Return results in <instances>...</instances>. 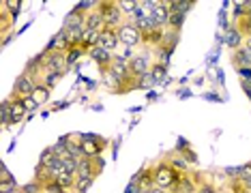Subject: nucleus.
Here are the masks:
<instances>
[{
    "instance_id": "1",
    "label": "nucleus",
    "mask_w": 251,
    "mask_h": 193,
    "mask_svg": "<svg viewBox=\"0 0 251 193\" xmlns=\"http://www.w3.org/2000/svg\"><path fill=\"white\" fill-rule=\"evenodd\" d=\"M152 176H155V187H159V189L170 193V189L178 183L182 174L163 157V159H159L155 166H152Z\"/></svg>"
},
{
    "instance_id": "2",
    "label": "nucleus",
    "mask_w": 251,
    "mask_h": 193,
    "mask_svg": "<svg viewBox=\"0 0 251 193\" xmlns=\"http://www.w3.org/2000/svg\"><path fill=\"white\" fill-rule=\"evenodd\" d=\"M99 13L103 15V24H105V28H110V30H118V28L127 22L121 7H118V2H112V0L99 2Z\"/></svg>"
},
{
    "instance_id": "3",
    "label": "nucleus",
    "mask_w": 251,
    "mask_h": 193,
    "mask_svg": "<svg viewBox=\"0 0 251 193\" xmlns=\"http://www.w3.org/2000/svg\"><path fill=\"white\" fill-rule=\"evenodd\" d=\"M152 65H155L152 49L142 48L140 52H135L133 58L129 60V71H131V75H133V77H140V75H146V73H151Z\"/></svg>"
},
{
    "instance_id": "4",
    "label": "nucleus",
    "mask_w": 251,
    "mask_h": 193,
    "mask_svg": "<svg viewBox=\"0 0 251 193\" xmlns=\"http://www.w3.org/2000/svg\"><path fill=\"white\" fill-rule=\"evenodd\" d=\"M43 82V77L35 75V73H28V71H22L18 77H15L13 82V90H11V95L13 96H20V99H26V96H30L35 93L37 84Z\"/></svg>"
},
{
    "instance_id": "5",
    "label": "nucleus",
    "mask_w": 251,
    "mask_h": 193,
    "mask_svg": "<svg viewBox=\"0 0 251 193\" xmlns=\"http://www.w3.org/2000/svg\"><path fill=\"white\" fill-rule=\"evenodd\" d=\"M107 142L105 138L97 133H84L82 135V148H84V159H97V157H103V152L107 148Z\"/></svg>"
},
{
    "instance_id": "6",
    "label": "nucleus",
    "mask_w": 251,
    "mask_h": 193,
    "mask_svg": "<svg viewBox=\"0 0 251 193\" xmlns=\"http://www.w3.org/2000/svg\"><path fill=\"white\" fill-rule=\"evenodd\" d=\"M118 39H121V45H127V48H144V37L131 22H125L118 28Z\"/></svg>"
},
{
    "instance_id": "7",
    "label": "nucleus",
    "mask_w": 251,
    "mask_h": 193,
    "mask_svg": "<svg viewBox=\"0 0 251 193\" xmlns=\"http://www.w3.org/2000/svg\"><path fill=\"white\" fill-rule=\"evenodd\" d=\"M73 45H71V39H69V30L62 28L60 32H56V35L52 37V41L48 43V48L45 49H48L50 54H67Z\"/></svg>"
},
{
    "instance_id": "8",
    "label": "nucleus",
    "mask_w": 251,
    "mask_h": 193,
    "mask_svg": "<svg viewBox=\"0 0 251 193\" xmlns=\"http://www.w3.org/2000/svg\"><path fill=\"white\" fill-rule=\"evenodd\" d=\"M88 56L97 62V65H99V71L110 69L112 62H114V54L107 52V49H103L101 45H97V48H93V49H88Z\"/></svg>"
},
{
    "instance_id": "9",
    "label": "nucleus",
    "mask_w": 251,
    "mask_h": 193,
    "mask_svg": "<svg viewBox=\"0 0 251 193\" xmlns=\"http://www.w3.org/2000/svg\"><path fill=\"white\" fill-rule=\"evenodd\" d=\"M99 45L107 52H118L121 48V39H118V30H110V28H103L101 30V39H99Z\"/></svg>"
},
{
    "instance_id": "10",
    "label": "nucleus",
    "mask_w": 251,
    "mask_h": 193,
    "mask_svg": "<svg viewBox=\"0 0 251 193\" xmlns=\"http://www.w3.org/2000/svg\"><path fill=\"white\" fill-rule=\"evenodd\" d=\"M28 114H30V112H28V107H26V101L11 95V124L22 122L24 116H28Z\"/></svg>"
},
{
    "instance_id": "11",
    "label": "nucleus",
    "mask_w": 251,
    "mask_h": 193,
    "mask_svg": "<svg viewBox=\"0 0 251 193\" xmlns=\"http://www.w3.org/2000/svg\"><path fill=\"white\" fill-rule=\"evenodd\" d=\"M123 82H125V79L118 75V73H114L112 69L101 71V84H103V88H105V90H110V93L118 95V90H121Z\"/></svg>"
},
{
    "instance_id": "12",
    "label": "nucleus",
    "mask_w": 251,
    "mask_h": 193,
    "mask_svg": "<svg viewBox=\"0 0 251 193\" xmlns=\"http://www.w3.org/2000/svg\"><path fill=\"white\" fill-rule=\"evenodd\" d=\"M67 54H50L45 62V73H67Z\"/></svg>"
},
{
    "instance_id": "13",
    "label": "nucleus",
    "mask_w": 251,
    "mask_h": 193,
    "mask_svg": "<svg viewBox=\"0 0 251 193\" xmlns=\"http://www.w3.org/2000/svg\"><path fill=\"white\" fill-rule=\"evenodd\" d=\"M152 20H155V24L159 28H168L170 24V4L165 2V0H157V7L152 11Z\"/></svg>"
},
{
    "instance_id": "14",
    "label": "nucleus",
    "mask_w": 251,
    "mask_h": 193,
    "mask_svg": "<svg viewBox=\"0 0 251 193\" xmlns=\"http://www.w3.org/2000/svg\"><path fill=\"white\" fill-rule=\"evenodd\" d=\"M133 180L140 185L142 193H148L151 189H155V176H152V166H151V168L140 169V172L133 176Z\"/></svg>"
},
{
    "instance_id": "15",
    "label": "nucleus",
    "mask_w": 251,
    "mask_h": 193,
    "mask_svg": "<svg viewBox=\"0 0 251 193\" xmlns=\"http://www.w3.org/2000/svg\"><path fill=\"white\" fill-rule=\"evenodd\" d=\"M86 24V13H84L82 9H73L67 13V18H65V26L62 28H67V30H73V28H77V26H84Z\"/></svg>"
},
{
    "instance_id": "16",
    "label": "nucleus",
    "mask_w": 251,
    "mask_h": 193,
    "mask_svg": "<svg viewBox=\"0 0 251 193\" xmlns=\"http://www.w3.org/2000/svg\"><path fill=\"white\" fill-rule=\"evenodd\" d=\"M86 30H97V32H101L105 28L103 24V15L99 13V7H97L95 11H90V13H86Z\"/></svg>"
},
{
    "instance_id": "17",
    "label": "nucleus",
    "mask_w": 251,
    "mask_h": 193,
    "mask_svg": "<svg viewBox=\"0 0 251 193\" xmlns=\"http://www.w3.org/2000/svg\"><path fill=\"white\" fill-rule=\"evenodd\" d=\"M226 43H227V48H230L232 52L245 45V37L238 32L236 26H232V28H227V30H226Z\"/></svg>"
},
{
    "instance_id": "18",
    "label": "nucleus",
    "mask_w": 251,
    "mask_h": 193,
    "mask_svg": "<svg viewBox=\"0 0 251 193\" xmlns=\"http://www.w3.org/2000/svg\"><path fill=\"white\" fill-rule=\"evenodd\" d=\"M50 95H52V88H50L48 84L39 82V84H37V88H35V93L30 95V99L35 101L39 107H41L43 103H48V101H50Z\"/></svg>"
},
{
    "instance_id": "19",
    "label": "nucleus",
    "mask_w": 251,
    "mask_h": 193,
    "mask_svg": "<svg viewBox=\"0 0 251 193\" xmlns=\"http://www.w3.org/2000/svg\"><path fill=\"white\" fill-rule=\"evenodd\" d=\"M32 180H37L41 187H48L50 183H54V180H56V176H54V172L50 168H43V166H39V163H37V169H35Z\"/></svg>"
},
{
    "instance_id": "20",
    "label": "nucleus",
    "mask_w": 251,
    "mask_h": 193,
    "mask_svg": "<svg viewBox=\"0 0 251 193\" xmlns=\"http://www.w3.org/2000/svg\"><path fill=\"white\" fill-rule=\"evenodd\" d=\"M0 122H2V129L11 127V96L2 99L0 103Z\"/></svg>"
},
{
    "instance_id": "21",
    "label": "nucleus",
    "mask_w": 251,
    "mask_h": 193,
    "mask_svg": "<svg viewBox=\"0 0 251 193\" xmlns=\"http://www.w3.org/2000/svg\"><path fill=\"white\" fill-rule=\"evenodd\" d=\"M75 178H77V176H71V174H65V172H62V174L56 176L54 183L58 185L60 189H65V191H71V193H73V187H75Z\"/></svg>"
},
{
    "instance_id": "22",
    "label": "nucleus",
    "mask_w": 251,
    "mask_h": 193,
    "mask_svg": "<svg viewBox=\"0 0 251 193\" xmlns=\"http://www.w3.org/2000/svg\"><path fill=\"white\" fill-rule=\"evenodd\" d=\"M110 69H112L114 73H118V75H121L123 79L131 75V71H129V60L116 58V56H114V62H112V67H110Z\"/></svg>"
},
{
    "instance_id": "23",
    "label": "nucleus",
    "mask_w": 251,
    "mask_h": 193,
    "mask_svg": "<svg viewBox=\"0 0 251 193\" xmlns=\"http://www.w3.org/2000/svg\"><path fill=\"white\" fill-rule=\"evenodd\" d=\"M84 54H88V52L82 48V45H77V48H71L69 52H67V67H69V69H71V67H77V60L82 58Z\"/></svg>"
},
{
    "instance_id": "24",
    "label": "nucleus",
    "mask_w": 251,
    "mask_h": 193,
    "mask_svg": "<svg viewBox=\"0 0 251 193\" xmlns=\"http://www.w3.org/2000/svg\"><path fill=\"white\" fill-rule=\"evenodd\" d=\"M56 159H58V157H56V152H54V146H48V148H43L41 155H39V166L50 168Z\"/></svg>"
},
{
    "instance_id": "25",
    "label": "nucleus",
    "mask_w": 251,
    "mask_h": 193,
    "mask_svg": "<svg viewBox=\"0 0 251 193\" xmlns=\"http://www.w3.org/2000/svg\"><path fill=\"white\" fill-rule=\"evenodd\" d=\"M118 7H121L123 11V15L125 18H131V15H135L138 13V7H140V2H135V0H118Z\"/></svg>"
},
{
    "instance_id": "26",
    "label": "nucleus",
    "mask_w": 251,
    "mask_h": 193,
    "mask_svg": "<svg viewBox=\"0 0 251 193\" xmlns=\"http://www.w3.org/2000/svg\"><path fill=\"white\" fill-rule=\"evenodd\" d=\"M165 159H168V161L172 163V166H174L176 169H178L180 174L189 172V163H187L185 159H182V155H180V152H174V155H170V157H165Z\"/></svg>"
},
{
    "instance_id": "27",
    "label": "nucleus",
    "mask_w": 251,
    "mask_h": 193,
    "mask_svg": "<svg viewBox=\"0 0 251 193\" xmlns=\"http://www.w3.org/2000/svg\"><path fill=\"white\" fill-rule=\"evenodd\" d=\"M170 11H174V13H182V15H187L189 11L196 7L193 2H182V0H170Z\"/></svg>"
},
{
    "instance_id": "28",
    "label": "nucleus",
    "mask_w": 251,
    "mask_h": 193,
    "mask_svg": "<svg viewBox=\"0 0 251 193\" xmlns=\"http://www.w3.org/2000/svg\"><path fill=\"white\" fill-rule=\"evenodd\" d=\"M13 22H15L13 15H11L4 7H0V30H2V32H9V28H11V24H13Z\"/></svg>"
},
{
    "instance_id": "29",
    "label": "nucleus",
    "mask_w": 251,
    "mask_h": 193,
    "mask_svg": "<svg viewBox=\"0 0 251 193\" xmlns=\"http://www.w3.org/2000/svg\"><path fill=\"white\" fill-rule=\"evenodd\" d=\"M151 73H152V75H155L157 84H161V82H165V77H168V65H161V62H155V65H152V69H151Z\"/></svg>"
},
{
    "instance_id": "30",
    "label": "nucleus",
    "mask_w": 251,
    "mask_h": 193,
    "mask_svg": "<svg viewBox=\"0 0 251 193\" xmlns=\"http://www.w3.org/2000/svg\"><path fill=\"white\" fill-rule=\"evenodd\" d=\"M185 20H187V15L170 11V24H168V28H172V30H178L180 32V28H182V24H185Z\"/></svg>"
},
{
    "instance_id": "31",
    "label": "nucleus",
    "mask_w": 251,
    "mask_h": 193,
    "mask_svg": "<svg viewBox=\"0 0 251 193\" xmlns=\"http://www.w3.org/2000/svg\"><path fill=\"white\" fill-rule=\"evenodd\" d=\"M95 178H82V176H77L75 178V187H73V193H86L90 187H93Z\"/></svg>"
},
{
    "instance_id": "32",
    "label": "nucleus",
    "mask_w": 251,
    "mask_h": 193,
    "mask_svg": "<svg viewBox=\"0 0 251 193\" xmlns=\"http://www.w3.org/2000/svg\"><path fill=\"white\" fill-rule=\"evenodd\" d=\"M77 168H79V161L77 159H62V172L65 174H71V176H77Z\"/></svg>"
},
{
    "instance_id": "33",
    "label": "nucleus",
    "mask_w": 251,
    "mask_h": 193,
    "mask_svg": "<svg viewBox=\"0 0 251 193\" xmlns=\"http://www.w3.org/2000/svg\"><path fill=\"white\" fill-rule=\"evenodd\" d=\"M138 86L140 88H151V86H157V79L152 73H146V75H140L138 77Z\"/></svg>"
},
{
    "instance_id": "34",
    "label": "nucleus",
    "mask_w": 251,
    "mask_h": 193,
    "mask_svg": "<svg viewBox=\"0 0 251 193\" xmlns=\"http://www.w3.org/2000/svg\"><path fill=\"white\" fill-rule=\"evenodd\" d=\"M2 7L7 9L9 13L13 15V18H18V11H20V7H22V2H18V0H15V2H13V0H4Z\"/></svg>"
},
{
    "instance_id": "35",
    "label": "nucleus",
    "mask_w": 251,
    "mask_h": 193,
    "mask_svg": "<svg viewBox=\"0 0 251 193\" xmlns=\"http://www.w3.org/2000/svg\"><path fill=\"white\" fill-rule=\"evenodd\" d=\"M62 75H65V73H45V75H43V84H48L50 88H54L56 82H58Z\"/></svg>"
},
{
    "instance_id": "36",
    "label": "nucleus",
    "mask_w": 251,
    "mask_h": 193,
    "mask_svg": "<svg viewBox=\"0 0 251 193\" xmlns=\"http://www.w3.org/2000/svg\"><path fill=\"white\" fill-rule=\"evenodd\" d=\"M22 193H43V187L37 183V180H30L28 185L22 187Z\"/></svg>"
},
{
    "instance_id": "37",
    "label": "nucleus",
    "mask_w": 251,
    "mask_h": 193,
    "mask_svg": "<svg viewBox=\"0 0 251 193\" xmlns=\"http://www.w3.org/2000/svg\"><path fill=\"white\" fill-rule=\"evenodd\" d=\"M11 180H15V176L9 172V168H7V166H2V168H0V185L11 183Z\"/></svg>"
},
{
    "instance_id": "38",
    "label": "nucleus",
    "mask_w": 251,
    "mask_h": 193,
    "mask_svg": "<svg viewBox=\"0 0 251 193\" xmlns=\"http://www.w3.org/2000/svg\"><path fill=\"white\" fill-rule=\"evenodd\" d=\"M196 193H219V191H217V187L213 183H202V185L198 187Z\"/></svg>"
},
{
    "instance_id": "39",
    "label": "nucleus",
    "mask_w": 251,
    "mask_h": 193,
    "mask_svg": "<svg viewBox=\"0 0 251 193\" xmlns=\"http://www.w3.org/2000/svg\"><path fill=\"white\" fill-rule=\"evenodd\" d=\"M125 193H142V189H140V185L131 178V183H129V187H127V191H125Z\"/></svg>"
},
{
    "instance_id": "40",
    "label": "nucleus",
    "mask_w": 251,
    "mask_h": 193,
    "mask_svg": "<svg viewBox=\"0 0 251 193\" xmlns=\"http://www.w3.org/2000/svg\"><path fill=\"white\" fill-rule=\"evenodd\" d=\"M148 193H168V191H163V189H159V187H155V189H151Z\"/></svg>"
},
{
    "instance_id": "41",
    "label": "nucleus",
    "mask_w": 251,
    "mask_h": 193,
    "mask_svg": "<svg viewBox=\"0 0 251 193\" xmlns=\"http://www.w3.org/2000/svg\"><path fill=\"white\" fill-rule=\"evenodd\" d=\"M245 48H249V49H251V35H249L247 39H245Z\"/></svg>"
}]
</instances>
